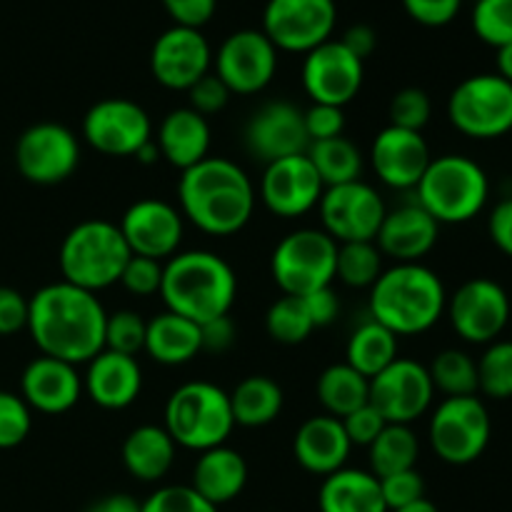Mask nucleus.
Instances as JSON below:
<instances>
[{
	"label": "nucleus",
	"mask_w": 512,
	"mask_h": 512,
	"mask_svg": "<svg viewBox=\"0 0 512 512\" xmlns=\"http://www.w3.org/2000/svg\"><path fill=\"white\" fill-rule=\"evenodd\" d=\"M105 313L98 295L58 280L28 300V333L40 355L88 365L105 348Z\"/></svg>",
	"instance_id": "nucleus-1"
},
{
	"label": "nucleus",
	"mask_w": 512,
	"mask_h": 512,
	"mask_svg": "<svg viewBox=\"0 0 512 512\" xmlns=\"http://www.w3.org/2000/svg\"><path fill=\"white\" fill-rule=\"evenodd\" d=\"M180 215L200 233L228 238L250 223L255 210V188L238 163L208 155L178 180Z\"/></svg>",
	"instance_id": "nucleus-2"
},
{
	"label": "nucleus",
	"mask_w": 512,
	"mask_h": 512,
	"mask_svg": "<svg viewBox=\"0 0 512 512\" xmlns=\"http://www.w3.org/2000/svg\"><path fill=\"white\" fill-rule=\"evenodd\" d=\"M158 295L163 298L165 310L203 325L230 315L238 298V278L233 265L218 253L185 250L163 265Z\"/></svg>",
	"instance_id": "nucleus-3"
},
{
	"label": "nucleus",
	"mask_w": 512,
	"mask_h": 512,
	"mask_svg": "<svg viewBox=\"0 0 512 512\" xmlns=\"http://www.w3.org/2000/svg\"><path fill=\"white\" fill-rule=\"evenodd\" d=\"M445 305L443 278L423 263H395L370 288V318L398 338L428 333L445 315Z\"/></svg>",
	"instance_id": "nucleus-4"
},
{
	"label": "nucleus",
	"mask_w": 512,
	"mask_h": 512,
	"mask_svg": "<svg viewBox=\"0 0 512 512\" xmlns=\"http://www.w3.org/2000/svg\"><path fill=\"white\" fill-rule=\"evenodd\" d=\"M420 208L438 225H463L478 218L490 200V178L480 163L460 153L438 155L413 190Z\"/></svg>",
	"instance_id": "nucleus-5"
},
{
	"label": "nucleus",
	"mask_w": 512,
	"mask_h": 512,
	"mask_svg": "<svg viewBox=\"0 0 512 512\" xmlns=\"http://www.w3.org/2000/svg\"><path fill=\"white\" fill-rule=\"evenodd\" d=\"M130 248L115 223L103 218L83 220L60 243L58 265L65 283L88 293H100L120 283Z\"/></svg>",
	"instance_id": "nucleus-6"
},
{
	"label": "nucleus",
	"mask_w": 512,
	"mask_h": 512,
	"mask_svg": "<svg viewBox=\"0 0 512 512\" xmlns=\"http://www.w3.org/2000/svg\"><path fill=\"white\" fill-rule=\"evenodd\" d=\"M163 428L175 445L195 453L225 445L235 428L230 395L208 380L180 385L165 403Z\"/></svg>",
	"instance_id": "nucleus-7"
},
{
	"label": "nucleus",
	"mask_w": 512,
	"mask_h": 512,
	"mask_svg": "<svg viewBox=\"0 0 512 512\" xmlns=\"http://www.w3.org/2000/svg\"><path fill=\"white\" fill-rule=\"evenodd\" d=\"M338 243L320 228H300L280 238L270 255V275L283 295L315 293L335 280Z\"/></svg>",
	"instance_id": "nucleus-8"
},
{
	"label": "nucleus",
	"mask_w": 512,
	"mask_h": 512,
	"mask_svg": "<svg viewBox=\"0 0 512 512\" xmlns=\"http://www.w3.org/2000/svg\"><path fill=\"white\" fill-rule=\"evenodd\" d=\"M490 438H493V418L485 400L478 395L443 398V403H438V408L430 413V448L443 463L455 468L475 463L485 455Z\"/></svg>",
	"instance_id": "nucleus-9"
},
{
	"label": "nucleus",
	"mask_w": 512,
	"mask_h": 512,
	"mask_svg": "<svg viewBox=\"0 0 512 512\" xmlns=\"http://www.w3.org/2000/svg\"><path fill=\"white\" fill-rule=\"evenodd\" d=\"M448 120L473 140H498L512 133V83L498 73L460 80L448 98Z\"/></svg>",
	"instance_id": "nucleus-10"
},
{
	"label": "nucleus",
	"mask_w": 512,
	"mask_h": 512,
	"mask_svg": "<svg viewBox=\"0 0 512 512\" xmlns=\"http://www.w3.org/2000/svg\"><path fill=\"white\" fill-rule=\"evenodd\" d=\"M455 335L470 345H490L510 325V295L498 280L470 278L448 295L445 305Z\"/></svg>",
	"instance_id": "nucleus-11"
},
{
	"label": "nucleus",
	"mask_w": 512,
	"mask_h": 512,
	"mask_svg": "<svg viewBox=\"0 0 512 512\" xmlns=\"http://www.w3.org/2000/svg\"><path fill=\"white\" fill-rule=\"evenodd\" d=\"M80 165V140L60 123H35L15 143V168L33 185L65 183Z\"/></svg>",
	"instance_id": "nucleus-12"
},
{
	"label": "nucleus",
	"mask_w": 512,
	"mask_h": 512,
	"mask_svg": "<svg viewBox=\"0 0 512 512\" xmlns=\"http://www.w3.org/2000/svg\"><path fill=\"white\" fill-rule=\"evenodd\" d=\"M335 23V0H268L263 10V33L285 53H310L333 38Z\"/></svg>",
	"instance_id": "nucleus-13"
},
{
	"label": "nucleus",
	"mask_w": 512,
	"mask_h": 512,
	"mask_svg": "<svg viewBox=\"0 0 512 512\" xmlns=\"http://www.w3.org/2000/svg\"><path fill=\"white\" fill-rule=\"evenodd\" d=\"M83 140L108 158H135L153 140V120L135 100L103 98L85 113Z\"/></svg>",
	"instance_id": "nucleus-14"
},
{
	"label": "nucleus",
	"mask_w": 512,
	"mask_h": 512,
	"mask_svg": "<svg viewBox=\"0 0 512 512\" xmlns=\"http://www.w3.org/2000/svg\"><path fill=\"white\" fill-rule=\"evenodd\" d=\"M318 210L323 230L338 245L375 240L388 213L378 190L363 180L325 188Z\"/></svg>",
	"instance_id": "nucleus-15"
},
{
	"label": "nucleus",
	"mask_w": 512,
	"mask_h": 512,
	"mask_svg": "<svg viewBox=\"0 0 512 512\" xmlns=\"http://www.w3.org/2000/svg\"><path fill=\"white\" fill-rule=\"evenodd\" d=\"M435 388L428 365L410 358H398L370 380V405L393 425H413L430 413Z\"/></svg>",
	"instance_id": "nucleus-16"
},
{
	"label": "nucleus",
	"mask_w": 512,
	"mask_h": 512,
	"mask_svg": "<svg viewBox=\"0 0 512 512\" xmlns=\"http://www.w3.org/2000/svg\"><path fill=\"white\" fill-rule=\"evenodd\" d=\"M278 70V48L263 30H235L215 53V75L235 95H255L268 88Z\"/></svg>",
	"instance_id": "nucleus-17"
},
{
	"label": "nucleus",
	"mask_w": 512,
	"mask_h": 512,
	"mask_svg": "<svg viewBox=\"0 0 512 512\" xmlns=\"http://www.w3.org/2000/svg\"><path fill=\"white\" fill-rule=\"evenodd\" d=\"M303 88L313 103L345 108L358 98L365 80V63L350 53L340 40H325L323 45L305 53Z\"/></svg>",
	"instance_id": "nucleus-18"
},
{
	"label": "nucleus",
	"mask_w": 512,
	"mask_h": 512,
	"mask_svg": "<svg viewBox=\"0 0 512 512\" xmlns=\"http://www.w3.org/2000/svg\"><path fill=\"white\" fill-rule=\"evenodd\" d=\"M175 205L160 198H140L120 218L118 228L130 253L140 258L170 260L183 243L185 223Z\"/></svg>",
	"instance_id": "nucleus-19"
},
{
	"label": "nucleus",
	"mask_w": 512,
	"mask_h": 512,
	"mask_svg": "<svg viewBox=\"0 0 512 512\" xmlns=\"http://www.w3.org/2000/svg\"><path fill=\"white\" fill-rule=\"evenodd\" d=\"M213 50L198 28L173 25L155 38L150 50L153 78L168 90L188 93L203 75L210 73Z\"/></svg>",
	"instance_id": "nucleus-20"
},
{
	"label": "nucleus",
	"mask_w": 512,
	"mask_h": 512,
	"mask_svg": "<svg viewBox=\"0 0 512 512\" xmlns=\"http://www.w3.org/2000/svg\"><path fill=\"white\" fill-rule=\"evenodd\" d=\"M243 140L248 153L265 165L308 153L310 145L303 110L288 100L260 105L245 125Z\"/></svg>",
	"instance_id": "nucleus-21"
},
{
	"label": "nucleus",
	"mask_w": 512,
	"mask_h": 512,
	"mask_svg": "<svg viewBox=\"0 0 512 512\" xmlns=\"http://www.w3.org/2000/svg\"><path fill=\"white\" fill-rule=\"evenodd\" d=\"M323 190V180L303 153L265 165L258 193L270 213L290 220L318 208Z\"/></svg>",
	"instance_id": "nucleus-22"
},
{
	"label": "nucleus",
	"mask_w": 512,
	"mask_h": 512,
	"mask_svg": "<svg viewBox=\"0 0 512 512\" xmlns=\"http://www.w3.org/2000/svg\"><path fill=\"white\" fill-rule=\"evenodd\" d=\"M430 160L433 155L423 133L393 128V125L380 130L370 148V165L380 183L393 190H405V193L418 188Z\"/></svg>",
	"instance_id": "nucleus-23"
},
{
	"label": "nucleus",
	"mask_w": 512,
	"mask_h": 512,
	"mask_svg": "<svg viewBox=\"0 0 512 512\" xmlns=\"http://www.w3.org/2000/svg\"><path fill=\"white\" fill-rule=\"evenodd\" d=\"M20 398L35 413L63 415L83 398V375L78 373V365L40 355L30 360L20 375Z\"/></svg>",
	"instance_id": "nucleus-24"
},
{
	"label": "nucleus",
	"mask_w": 512,
	"mask_h": 512,
	"mask_svg": "<svg viewBox=\"0 0 512 512\" xmlns=\"http://www.w3.org/2000/svg\"><path fill=\"white\" fill-rule=\"evenodd\" d=\"M438 238V220L420 208L418 200H410L385 213L375 245L383 258H393L395 263H420L438 245Z\"/></svg>",
	"instance_id": "nucleus-25"
},
{
	"label": "nucleus",
	"mask_w": 512,
	"mask_h": 512,
	"mask_svg": "<svg viewBox=\"0 0 512 512\" xmlns=\"http://www.w3.org/2000/svg\"><path fill=\"white\" fill-rule=\"evenodd\" d=\"M143 370L133 355L100 350L83 375V393L103 410H125L140 398Z\"/></svg>",
	"instance_id": "nucleus-26"
},
{
	"label": "nucleus",
	"mask_w": 512,
	"mask_h": 512,
	"mask_svg": "<svg viewBox=\"0 0 512 512\" xmlns=\"http://www.w3.org/2000/svg\"><path fill=\"white\" fill-rule=\"evenodd\" d=\"M350 450H353V445H350L348 435H345L343 423L333 418V415L308 418L293 438L295 463L305 473L318 475V478H328V475L345 468Z\"/></svg>",
	"instance_id": "nucleus-27"
},
{
	"label": "nucleus",
	"mask_w": 512,
	"mask_h": 512,
	"mask_svg": "<svg viewBox=\"0 0 512 512\" xmlns=\"http://www.w3.org/2000/svg\"><path fill=\"white\" fill-rule=\"evenodd\" d=\"M210 123L190 108H175L160 120L155 145L160 150V160L178 168L180 173L210 155Z\"/></svg>",
	"instance_id": "nucleus-28"
},
{
	"label": "nucleus",
	"mask_w": 512,
	"mask_h": 512,
	"mask_svg": "<svg viewBox=\"0 0 512 512\" xmlns=\"http://www.w3.org/2000/svg\"><path fill=\"white\" fill-rule=\"evenodd\" d=\"M245 485H248V463L238 450L218 445L200 453L195 460L190 488L215 508L233 503L243 493Z\"/></svg>",
	"instance_id": "nucleus-29"
},
{
	"label": "nucleus",
	"mask_w": 512,
	"mask_h": 512,
	"mask_svg": "<svg viewBox=\"0 0 512 512\" xmlns=\"http://www.w3.org/2000/svg\"><path fill=\"white\" fill-rule=\"evenodd\" d=\"M175 440L163 425H138L123 440V465L140 483H158L175 463Z\"/></svg>",
	"instance_id": "nucleus-30"
},
{
	"label": "nucleus",
	"mask_w": 512,
	"mask_h": 512,
	"mask_svg": "<svg viewBox=\"0 0 512 512\" xmlns=\"http://www.w3.org/2000/svg\"><path fill=\"white\" fill-rule=\"evenodd\" d=\"M318 508L320 512H388L380 480L360 468H340L323 478Z\"/></svg>",
	"instance_id": "nucleus-31"
},
{
	"label": "nucleus",
	"mask_w": 512,
	"mask_h": 512,
	"mask_svg": "<svg viewBox=\"0 0 512 512\" xmlns=\"http://www.w3.org/2000/svg\"><path fill=\"white\" fill-rule=\"evenodd\" d=\"M145 353L160 365H185L203 353L200 345V325L193 320L175 315L170 310L153 315L145 328Z\"/></svg>",
	"instance_id": "nucleus-32"
},
{
	"label": "nucleus",
	"mask_w": 512,
	"mask_h": 512,
	"mask_svg": "<svg viewBox=\"0 0 512 512\" xmlns=\"http://www.w3.org/2000/svg\"><path fill=\"white\" fill-rule=\"evenodd\" d=\"M228 395L235 425L243 428H265L283 413V388L268 375H248Z\"/></svg>",
	"instance_id": "nucleus-33"
},
{
	"label": "nucleus",
	"mask_w": 512,
	"mask_h": 512,
	"mask_svg": "<svg viewBox=\"0 0 512 512\" xmlns=\"http://www.w3.org/2000/svg\"><path fill=\"white\" fill-rule=\"evenodd\" d=\"M398 358V335L390 333L385 325H380L370 315L350 333L348 345H345V363L368 380L383 373Z\"/></svg>",
	"instance_id": "nucleus-34"
},
{
	"label": "nucleus",
	"mask_w": 512,
	"mask_h": 512,
	"mask_svg": "<svg viewBox=\"0 0 512 512\" xmlns=\"http://www.w3.org/2000/svg\"><path fill=\"white\" fill-rule=\"evenodd\" d=\"M315 395H318L325 415L343 420L345 415L370 403V380L350 368L348 363H335L320 373Z\"/></svg>",
	"instance_id": "nucleus-35"
},
{
	"label": "nucleus",
	"mask_w": 512,
	"mask_h": 512,
	"mask_svg": "<svg viewBox=\"0 0 512 512\" xmlns=\"http://www.w3.org/2000/svg\"><path fill=\"white\" fill-rule=\"evenodd\" d=\"M308 160L313 163L315 173L320 175L325 188L355 183L363 173V153L358 145L345 135L328 140H315L308 145Z\"/></svg>",
	"instance_id": "nucleus-36"
},
{
	"label": "nucleus",
	"mask_w": 512,
	"mask_h": 512,
	"mask_svg": "<svg viewBox=\"0 0 512 512\" xmlns=\"http://www.w3.org/2000/svg\"><path fill=\"white\" fill-rule=\"evenodd\" d=\"M370 473L375 478L413 470L420 458V440L410 425L388 423L370 445Z\"/></svg>",
	"instance_id": "nucleus-37"
},
{
	"label": "nucleus",
	"mask_w": 512,
	"mask_h": 512,
	"mask_svg": "<svg viewBox=\"0 0 512 512\" xmlns=\"http://www.w3.org/2000/svg\"><path fill=\"white\" fill-rule=\"evenodd\" d=\"M435 393L445 398H465L478 395V360L460 348L440 350L428 365Z\"/></svg>",
	"instance_id": "nucleus-38"
},
{
	"label": "nucleus",
	"mask_w": 512,
	"mask_h": 512,
	"mask_svg": "<svg viewBox=\"0 0 512 512\" xmlns=\"http://www.w3.org/2000/svg\"><path fill=\"white\" fill-rule=\"evenodd\" d=\"M383 273V253L375 240L368 243H343L338 245L335 258V280L355 290L373 288L375 280Z\"/></svg>",
	"instance_id": "nucleus-39"
},
{
	"label": "nucleus",
	"mask_w": 512,
	"mask_h": 512,
	"mask_svg": "<svg viewBox=\"0 0 512 512\" xmlns=\"http://www.w3.org/2000/svg\"><path fill=\"white\" fill-rule=\"evenodd\" d=\"M265 330L280 345H300L313 335L315 325L310 320L303 298L283 295L265 313Z\"/></svg>",
	"instance_id": "nucleus-40"
},
{
	"label": "nucleus",
	"mask_w": 512,
	"mask_h": 512,
	"mask_svg": "<svg viewBox=\"0 0 512 512\" xmlns=\"http://www.w3.org/2000/svg\"><path fill=\"white\" fill-rule=\"evenodd\" d=\"M478 393L488 400H512V340L485 345L478 358Z\"/></svg>",
	"instance_id": "nucleus-41"
},
{
	"label": "nucleus",
	"mask_w": 512,
	"mask_h": 512,
	"mask_svg": "<svg viewBox=\"0 0 512 512\" xmlns=\"http://www.w3.org/2000/svg\"><path fill=\"white\" fill-rule=\"evenodd\" d=\"M470 23L485 45L503 48L512 43V0H478Z\"/></svg>",
	"instance_id": "nucleus-42"
},
{
	"label": "nucleus",
	"mask_w": 512,
	"mask_h": 512,
	"mask_svg": "<svg viewBox=\"0 0 512 512\" xmlns=\"http://www.w3.org/2000/svg\"><path fill=\"white\" fill-rule=\"evenodd\" d=\"M145 328L148 320L135 310H118L105 320V350L120 355H138L145 348Z\"/></svg>",
	"instance_id": "nucleus-43"
},
{
	"label": "nucleus",
	"mask_w": 512,
	"mask_h": 512,
	"mask_svg": "<svg viewBox=\"0 0 512 512\" xmlns=\"http://www.w3.org/2000/svg\"><path fill=\"white\" fill-rule=\"evenodd\" d=\"M388 118L393 128L423 133V128L433 118V100L423 88H403L390 100Z\"/></svg>",
	"instance_id": "nucleus-44"
},
{
	"label": "nucleus",
	"mask_w": 512,
	"mask_h": 512,
	"mask_svg": "<svg viewBox=\"0 0 512 512\" xmlns=\"http://www.w3.org/2000/svg\"><path fill=\"white\" fill-rule=\"evenodd\" d=\"M33 428V410L20 395L0 390V450L18 448Z\"/></svg>",
	"instance_id": "nucleus-45"
},
{
	"label": "nucleus",
	"mask_w": 512,
	"mask_h": 512,
	"mask_svg": "<svg viewBox=\"0 0 512 512\" xmlns=\"http://www.w3.org/2000/svg\"><path fill=\"white\" fill-rule=\"evenodd\" d=\"M140 512H220L190 485H165L140 503Z\"/></svg>",
	"instance_id": "nucleus-46"
},
{
	"label": "nucleus",
	"mask_w": 512,
	"mask_h": 512,
	"mask_svg": "<svg viewBox=\"0 0 512 512\" xmlns=\"http://www.w3.org/2000/svg\"><path fill=\"white\" fill-rule=\"evenodd\" d=\"M160 283H163V263L160 260L130 255V260L123 268V275H120V285L130 295L150 298V295L160 293Z\"/></svg>",
	"instance_id": "nucleus-47"
},
{
	"label": "nucleus",
	"mask_w": 512,
	"mask_h": 512,
	"mask_svg": "<svg viewBox=\"0 0 512 512\" xmlns=\"http://www.w3.org/2000/svg\"><path fill=\"white\" fill-rule=\"evenodd\" d=\"M378 480H380V490H383V500L385 505H388V512L405 508V505L425 498V480L415 468L388 475V478H378Z\"/></svg>",
	"instance_id": "nucleus-48"
},
{
	"label": "nucleus",
	"mask_w": 512,
	"mask_h": 512,
	"mask_svg": "<svg viewBox=\"0 0 512 512\" xmlns=\"http://www.w3.org/2000/svg\"><path fill=\"white\" fill-rule=\"evenodd\" d=\"M230 90L223 80L215 73L203 75L193 88L188 90L190 110H195L198 115L208 118V115H218L220 110H225V105L230 103Z\"/></svg>",
	"instance_id": "nucleus-49"
},
{
	"label": "nucleus",
	"mask_w": 512,
	"mask_h": 512,
	"mask_svg": "<svg viewBox=\"0 0 512 512\" xmlns=\"http://www.w3.org/2000/svg\"><path fill=\"white\" fill-rule=\"evenodd\" d=\"M403 8L425 28H443L458 18L463 0H403Z\"/></svg>",
	"instance_id": "nucleus-50"
},
{
	"label": "nucleus",
	"mask_w": 512,
	"mask_h": 512,
	"mask_svg": "<svg viewBox=\"0 0 512 512\" xmlns=\"http://www.w3.org/2000/svg\"><path fill=\"white\" fill-rule=\"evenodd\" d=\"M340 423H343L350 445H360V448H370L373 440L378 438V435L383 433L385 425H388L383 415H380L370 403L363 405V408H358L355 413L345 415Z\"/></svg>",
	"instance_id": "nucleus-51"
},
{
	"label": "nucleus",
	"mask_w": 512,
	"mask_h": 512,
	"mask_svg": "<svg viewBox=\"0 0 512 512\" xmlns=\"http://www.w3.org/2000/svg\"><path fill=\"white\" fill-rule=\"evenodd\" d=\"M303 120L310 143H315V140L338 138L345 130V113L343 108H335V105L313 103L308 110H303Z\"/></svg>",
	"instance_id": "nucleus-52"
},
{
	"label": "nucleus",
	"mask_w": 512,
	"mask_h": 512,
	"mask_svg": "<svg viewBox=\"0 0 512 512\" xmlns=\"http://www.w3.org/2000/svg\"><path fill=\"white\" fill-rule=\"evenodd\" d=\"M25 328H28V298H23V293L15 288L0 285V335L8 338Z\"/></svg>",
	"instance_id": "nucleus-53"
},
{
	"label": "nucleus",
	"mask_w": 512,
	"mask_h": 512,
	"mask_svg": "<svg viewBox=\"0 0 512 512\" xmlns=\"http://www.w3.org/2000/svg\"><path fill=\"white\" fill-rule=\"evenodd\" d=\"M163 5L175 25L200 30L215 15L218 0H163Z\"/></svg>",
	"instance_id": "nucleus-54"
},
{
	"label": "nucleus",
	"mask_w": 512,
	"mask_h": 512,
	"mask_svg": "<svg viewBox=\"0 0 512 512\" xmlns=\"http://www.w3.org/2000/svg\"><path fill=\"white\" fill-rule=\"evenodd\" d=\"M235 338H238V328H235L230 315H223V318L208 320V323L200 325V345H203V353H228L235 345Z\"/></svg>",
	"instance_id": "nucleus-55"
},
{
	"label": "nucleus",
	"mask_w": 512,
	"mask_h": 512,
	"mask_svg": "<svg viewBox=\"0 0 512 512\" xmlns=\"http://www.w3.org/2000/svg\"><path fill=\"white\" fill-rule=\"evenodd\" d=\"M488 235L495 248L512 260V195L493 205L488 215Z\"/></svg>",
	"instance_id": "nucleus-56"
},
{
	"label": "nucleus",
	"mask_w": 512,
	"mask_h": 512,
	"mask_svg": "<svg viewBox=\"0 0 512 512\" xmlns=\"http://www.w3.org/2000/svg\"><path fill=\"white\" fill-rule=\"evenodd\" d=\"M303 300L315 330L328 328V325L335 323V318L340 315V300H338V293L333 290V285H330V288L315 290V293L310 295H303Z\"/></svg>",
	"instance_id": "nucleus-57"
},
{
	"label": "nucleus",
	"mask_w": 512,
	"mask_h": 512,
	"mask_svg": "<svg viewBox=\"0 0 512 512\" xmlns=\"http://www.w3.org/2000/svg\"><path fill=\"white\" fill-rule=\"evenodd\" d=\"M340 43L365 63V60L375 53V48H378V33L365 23L350 25V28L345 30L343 38H340Z\"/></svg>",
	"instance_id": "nucleus-58"
},
{
	"label": "nucleus",
	"mask_w": 512,
	"mask_h": 512,
	"mask_svg": "<svg viewBox=\"0 0 512 512\" xmlns=\"http://www.w3.org/2000/svg\"><path fill=\"white\" fill-rule=\"evenodd\" d=\"M85 512H140V503L128 493H113L95 500Z\"/></svg>",
	"instance_id": "nucleus-59"
},
{
	"label": "nucleus",
	"mask_w": 512,
	"mask_h": 512,
	"mask_svg": "<svg viewBox=\"0 0 512 512\" xmlns=\"http://www.w3.org/2000/svg\"><path fill=\"white\" fill-rule=\"evenodd\" d=\"M495 63H498V70H495V73L503 75L508 83H512V43L498 48V58H495Z\"/></svg>",
	"instance_id": "nucleus-60"
},
{
	"label": "nucleus",
	"mask_w": 512,
	"mask_h": 512,
	"mask_svg": "<svg viewBox=\"0 0 512 512\" xmlns=\"http://www.w3.org/2000/svg\"><path fill=\"white\" fill-rule=\"evenodd\" d=\"M135 160H138V163H143V165L158 163V160H160V150H158V145H155V140H148V143H145L143 148H140L138 153H135Z\"/></svg>",
	"instance_id": "nucleus-61"
},
{
	"label": "nucleus",
	"mask_w": 512,
	"mask_h": 512,
	"mask_svg": "<svg viewBox=\"0 0 512 512\" xmlns=\"http://www.w3.org/2000/svg\"><path fill=\"white\" fill-rule=\"evenodd\" d=\"M393 512H440V510H438V505L433 503V500L420 498V500H415V503L405 505V508H398V510H393Z\"/></svg>",
	"instance_id": "nucleus-62"
}]
</instances>
